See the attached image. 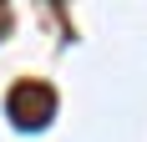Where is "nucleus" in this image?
I'll return each instance as SVG.
<instances>
[{"label":"nucleus","mask_w":147,"mask_h":142,"mask_svg":"<svg viewBox=\"0 0 147 142\" xmlns=\"http://www.w3.org/2000/svg\"><path fill=\"white\" fill-rule=\"evenodd\" d=\"M5 112L20 132H41L51 117H56V91L46 81H15L10 97H5Z\"/></svg>","instance_id":"1"}]
</instances>
